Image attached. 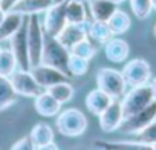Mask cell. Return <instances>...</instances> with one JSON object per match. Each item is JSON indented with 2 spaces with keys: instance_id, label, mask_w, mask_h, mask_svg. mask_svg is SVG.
Here are the masks:
<instances>
[{
  "instance_id": "30",
  "label": "cell",
  "mask_w": 156,
  "mask_h": 150,
  "mask_svg": "<svg viewBox=\"0 0 156 150\" xmlns=\"http://www.w3.org/2000/svg\"><path fill=\"white\" fill-rule=\"evenodd\" d=\"M89 61L90 60H86L80 55L70 54V57H69V72H70V75H73V77H81V75L87 73Z\"/></svg>"
},
{
  "instance_id": "22",
  "label": "cell",
  "mask_w": 156,
  "mask_h": 150,
  "mask_svg": "<svg viewBox=\"0 0 156 150\" xmlns=\"http://www.w3.org/2000/svg\"><path fill=\"white\" fill-rule=\"evenodd\" d=\"M87 5L84 0H67L66 2V20L67 23H86L87 22Z\"/></svg>"
},
{
  "instance_id": "23",
  "label": "cell",
  "mask_w": 156,
  "mask_h": 150,
  "mask_svg": "<svg viewBox=\"0 0 156 150\" xmlns=\"http://www.w3.org/2000/svg\"><path fill=\"white\" fill-rule=\"evenodd\" d=\"M107 25L112 31V35L115 37H119L122 34H126L130 26H132V19L130 16L126 12V11H121V9H116L113 12V16L107 20Z\"/></svg>"
},
{
  "instance_id": "1",
  "label": "cell",
  "mask_w": 156,
  "mask_h": 150,
  "mask_svg": "<svg viewBox=\"0 0 156 150\" xmlns=\"http://www.w3.org/2000/svg\"><path fill=\"white\" fill-rule=\"evenodd\" d=\"M69 57L70 49H67L57 37H51L44 34V48L41 54V63L60 69L67 77H70L69 72Z\"/></svg>"
},
{
  "instance_id": "7",
  "label": "cell",
  "mask_w": 156,
  "mask_h": 150,
  "mask_svg": "<svg viewBox=\"0 0 156 150\" xmlns=\"http://www.w3.org/2000/svg\"><path fill=\"white\" fill-rule=\"evenodd\" d=\"M9 49L12 51L19 69L29 70L31 69V58H29V48H28V17L25 19L20 29L9 38Z\"/></svg>"
},
{
  "instance_id": "13",
  "label": "cell",
  "mask_w": 156,
  "mask_h": 150,
  "mask_svg": "<svg viewBox=\"0 0 156 150\" xmlns=\"http://www.w3.org/2000/svg\"><path fill=\"white\" fill-rule=\"evenodd\" d=\"M87 23H89V20L86 23H80V25H76V23H66V26L57 35V38L67 49H70L78 41H81L83 38L87 37Z\"/></svg>"
},
{
  "instance_id": "14",
  "label": "cell",
  "mask_w": 156,
  "mask_h": 150,
  "mask_svg": "<svg viewBox=\"0 0 156 150\" xmlns=\"http://www.w3.org/2000/svg\"><path fill=\"white\" fill-rule=\"evenodd\" d=\"M104 55L109 61L112 63H122L129 58L130 55V46L124 38L119 37H112L104 46Z\"/></svg>"
},
{
  "instance_id": "28",
  "label": "cell",
  "mask_w": 156,
  "mask_h": 150,
  "mask_svg": "<svg viewBox=\"0 0 156 150\" xmlns=\"http://www.w3.org/2000/svg\"><path fill=\"white\" fill-rule=\"evenodd\" d=\"M46 91H49V94H51L57 101H60L61 104L69 103V101L73 98V92H75L73 88H72V84L67 83V81L57 83V84H54L52 88H49V89H46Z\"/></svg>"
},
{
  "instance_id": "43",
  "label": "cell",
  "mask_w": 156,
  "mask_h": 150,
  "mask_svg": "<svg viewBox=\"0 0 156 150\" xmlns=\"http://www.w3.org/2000/svg\"><path fill=\"white\" fill-rule=\"evenodd\" d=\"M0 49H2V48H0Z\"/></svg>"
},
{
  "instance_id": "24",
  "label": "cell",
  "mask_w": 156,
  "mask_h": 150,
  "mask_svg": "<svg viewBox=\"0 0 156 150\" xmlns=\"http://www.w3.org/2000/svg\"><path fill=\"white\" fill-rule=\"evenodd\" d=\"M19 94L14 91L11 80L0 75V110H5L17 101Z\"/></svg>"
},
{
  "instance_id": "12",
  "label": "cell",
  "mask_w": 156,
  "mask_h": 150,
  "mask_svg": "<svg viewBox=\"0 0 156 150\" xmlns=\"http://www.w3.org/2000/svg\"><path fill=\"white\" fill-rule=\"evenodd\" d=\"M124 121V110H122V103L121 100H112L109 107L100 115V127L103 132L110 133L115 132L121 127Z\"/></svg>"
},
{
  "instance_id": "21",
  "label": "cell",
  "mask_w": 156,
  "mask_h": 150,
  "mask_svg": "<svg viewBox=\"0 0 156 150\" xmlns=\"http://www.w3.org/2000/svg\"><path fill=\"white\" fill-rule=\"evenodd\" d=\"M54 3V0H19V3L14 6V12H19L25 17L28 16H38L46 12V9Z\"/></svg>"
},
{
  "instance_id": "16",
  "label": "cell",
  "mask_w": 156,
  "mask_h": 150,
  "mask_svg": "<svg viewBox=\"0 0 156 150\" xmlns=\"http://www.w3.org/2000/svg\"><path fill=\"white\" fill-rule=\"evenodd\" d=\"M87 9L92 17V20H101L107 22L113 12L118 9V5L110 2V0H87Z\"/></svg>"
},
{
  "instance_id": "5",
  "label": "cell",
  "mask_w": 156,
  "mask_h": 150,
  "mask_svg": "<svg viewBox=\"0 0 156 150\" xmlns=\"http://www.w3.org/2000/svg\"><path fill=\"white\" fill-rule=\"evenodd\" d=\"M28 48H29L31 67L40 64L44 48V31L38 16H28Z\"/></svg>"
},
{
  "instance_id": "32",
  "label": "cell",
  "mask_w": 156,
  "mask_h": 150,
  "mask_svg": "<svg viewBox=\"0 0 156 150\" xmlns=\"http://www.w3.org/2000/svg\"><path fill=\"white\" fill-rule=\"evenodd\" d=\"M11 150H35V144L32 142L31 136L28 135V136L20 138V139L11 147Z\"/></svg>"
},
{
  "instance_id": "40",
  "label": "cell",
  "mask_w": 156,
  "mask_h": 150,
  "mask_svg": "<svg viewBox=\"0 0 156 150\" xmlns=\"http://www.w3.org/2000/svg\"><path fill=\"white\" fill-rule=\"evenodd\" d=\"M153 34H154V37H156V25H154V28H153Z\"/></svg>"
},
{
  "instance_id": "18",
  "label": "cell",
  "mask_w": 156,
  "mask_h": 150,
  "mask_svg": "<svg viewBox=\"0 0 156 150\" xmlns=\"http://www.w3.org/2000/svg\"><path fill=\"white\" fill-rule=\"evenodd\" d=\"M25 19L26 17L22 16V14H19V12H14V11L6 12L3 22L0 23V43L9 40L20 29V26L23 25Z\"/></svg>"
},
{
  "instance_id": "20",
  "label": "cell",
  "mask_w": 156,
  "mask_h": 150,
  "mask_svg": "<svg viewBox=\"0 0 156 150\" xmlns=\"http://www.w3.org/2000/svg\"><path fill=\"white\" fill-rule=\"evenodd\" d=\"M95 147L100 150H154L153 145L144 144L141 141H95Z\"/></svg>"
},
{
  "instance_id": "35",
  "label": "cell",
  "mask_w": 156,
  "mask_h": 150,
  "mask_svg": "<svg viewBox=\"0 0 156 150\" xmlns=\"http://www.w3.org/2000/svg\"><path fill=\"white\" fill-rule=\"evenodd\" d=\"M148 84H150V88H151V91H153V97H154V101H156V77L151 78Z\"/></svg>"
},
{
  "instance_id": "38",
  "label": "cell",
  "mask_w": 156,
  "mask_h": 150,
  "mask_svg": "<svg viewBox=\"0 0 156 150\" xmlns=\"http://www.w3.org/2000/svg\"><path fill=\"white\" fill-rule=\"evenodd\" d=\"M64 2H67V0H54V3H64Z\"/></svg>"
},
{
  "instance_id": "15",
  "label": "cell",
  "mask_w": 156,
  "mask_h": 150,
  "mask_svg": "<svg viewBox=\"0 0 156 150\" xmlns=\"http://www.w3.org/2000/svg\"><path fill=\"white\" fill-rule=\"evenodd\" d=\"M34 107H35V112L38 115L46 116V118L57 116L61 112V103L57 101L46 89L34 98Z\"/></svg>"
},
{
  "instance_id": "2",
  "label": "cell",
  "mask_w": 156,
  "mask_h": 150,
  "mask_svg": "<svg viewBox=\"0 0 156 150\" xmlns=\"http://www.w3.org/2000/svg\"><path fill=\"white\" fill-rule=\"evenodd\" d=\"M87 124L89 123H87L86 115L80 109H73V107L61 110L55 120V126H57L58 132L69 138L81 136L86 132Z\"/></svg>"
},
{
  "instance_id": "25",
  "label": "cell",
  "mask_w": 156,
  "mask_h": 150,
  "mask_svg": "<svg viewBox=\"0 0 156 150\" xmlns=\"http://www.w3.org/2000/svg\"><path fill=\"white\" fill-rule=\"evenodd\" d=\"M32 142L37 145H43V144H49V142H54V138H55V133L54 130L51 129L49 124L46 123H38L32 127L31 133H29Z\"/></svg>"
},
{
  "instance_id": "6",
  "label": "cell",
  "mask_w": 156,
  "mask_h": 150,
  "mask_svg": "<svg viewBox=\"0 0 156 150\" xmlns=\"http://www.w3.org/2000/svg\"><path fill=\"white\" fill-rule=\"evenodd\" d=\"M122 75L129 88L148 84L151 80V66L144 58H132L122 67Z\"/></svg>"
},
{
  "instance_id": "39",
  "label": "cell",
  "mask_w": 156,
  "mask_h": 150,
  "mask_svg": "<svg viewBox=\"0 0 156 150\" xmlns=\"http://www.w3.org/2000/svg\"><path fill=\"white\" fill-rule=\"evenodd\" d=\"M151 3H153V9H156V0H151Z\"/></svg>"
},
{
  "instance_id": "27",
  "label": "cell",
  "mask_w": 156,
  "mask_h": 150,
  "mask_svg": "<svg viewBox=\"0 0 156 150\" xmlns=\"http://www.w3.org/2000/svg\"><path fill=\"white\" fill-rule=\"evenodd\" d=\"M19 69L17 60L11 49H0V75L2 77H11Z\"/></svg>"
},
{
  "instance_id": "37",
  "label": "cell",
  "mask_w": 156,
  "mask_h": 150,
  "mask_svg": "<svg viewBox=\"0 0 156 150\" xmlns=\"http://www.w3.org/2000/svg\"><path fill=\"white\" fill-rule=\"evenodd\" d=\"M110 2H113V3H116V5H121V3L126 2V0H110Z\"/></svg>"
},
{
  "instance_id": "3",
  "label": "cell",
  "mask_w": 156,
  "mask_h": 150,
  "mask_svg": "<svg viewBox=\"0 0 156 150\" xmlns=\"http://www.w3.org/2000/svg\"><path fill=\"white\" fill-rule=\"evenodd\" d=\"M97 88L106 92L113 100L124 97L127 89V81L122 72L112 67H101L97 72Z\"/></svg>"
},
{
  "instance_id": "29",
  "label": "cell",
  "mask_w": 156,
  "mask_h": 150,
  "mask_svg": "<svg viewBox=\"0 0 156 150\" xmlns=\"http://www.w3.org/2000/svg\"><path fill=\"white\" fill-rule=\"evenodd\" d=\"M129 3H130V9H132L133 16L138 20H145L153 12L151 0H129Z\"/></svg>"
},
{
  "instance_id": "11",
  "label": "cell",
  "mask_w": 156,
  "mask_h": 150,
  "mask_svg": "<svg viewBox=\"0 0 156 150\" xmlns=\"http://www.w3.org/2000/svg\"><path fill=\"white\" fill-rule=\"evenodd\" d=\"M29 70L34 75V78L37 80V83L43 89H49V88H52L57 83H61V81H67L69 80V77H67L64 72H61L60 69H55L52 66H48L44 63L35 64Z\"/></svg>"
},
{
  "instance_id": "19",
  "label": "cell",
  "mask_w": 156,
  "mask_h": 150,
  "mask_svg": "<svg viewBox=\"0 0 156 150\" xmlns=\"http://www.w3.org/2000/svg\"><path fill=\"white\" fill-rule=\"evenodd\" d=\"M87 37L97 43L100 48L104 46L113 35L112 31L107 25V22H101V20H90L87 23Z\"/></svg>"
},
{
  "instance_id": "10",
  "label": "cell",
  "mask_w": 156,
  "mask_h": 150,
  "mask_svg": "<svg viewBox=\"0 0 156 150\" xmlns=\"http://www.w3.org/2000/svg\"><path fill=\"white\" fill-rule=\"evenodd\" d=\"M154 120H156V101H153L151 104H148L142 110L136 112L135 115H132L129 118H124L119 130L124 132V133H136Z\"/></svg>"
},
{
  "instance_id": "4",
  "label": "cell",
  "mask_w": 156,
  "mask_h": 150,
  "mask_svg": "<svg viewBox=\"0 0 156 150\" xmlns=\"http://www.w3.org/2000/svg\"><path fill=\"white\" fill-rule=\"evenodd\" d=\"M154 101L153 91L150 84H142L136 88H130L129 92L124 94V98L121 100L122 103V110H124V118H129L135 115L136 112L142 110L148 104Z\"/></svg>"
},
{
  "instance_id": "31",
  "label": "cell",
  "mask_w": 156,
  "mask_h": 150,
  "mask_svg": "<svg viewBox=\"0 0 156 150\" xmlns=\"http://www.w3.org/2000/svg\"><path fill=\"white\" fill-rule=\"evenodd\" d=\"M135 135H136V141H141L148 145L156 144V120L151 121L148 126H145L142 130L136 132Z\"/></svg>"
},
{
  "instance_id": "26",
  "label": "cell",
  "mask_w": 156,
  "mask_h": 150,
  "mask_svg": "<svg viewBox=\"0 0 156 150\" xmlns=\"http://www.w3.org/2000/svg\"><path fill=\"white\" fill-rule=\"evenodd\" d=\"M98 49H100V46L97 43H94L89 37H86L81 41H78L75 46L70 48V54L80 55V57H83L86 60H92L98 54Z\"/></svg>"
},
{
  "instance_id": "34",
  "label": "cell",
  "mask_w": 156,
  "mask_h": 150,
  "mask_svg": "<svg viewBox=\"0 0 156 150\" xmlns=\"http://www.w3.org/2000/svg\"><path fill=\"white\" fill-rule=\"evenodd\" d=\"M35 150H60L58 145L55 142H49V144H43V145H37Z\"/></svg>"
},
{
  "instance_id": "36",
  "label": "cell",
  "mask_w": 156,
  "mask_h": 150,
  "mask_svg": "<svg viewBox=\"0 0 156 150\" xmlns=\"http://www.w3.org/2000/svg\"><path fill=\"white\" fill-rule=\"evenodd\" d=\"M5 16H6V12L2 9V6H0V23L3 22V19H5Z\"/></svg>"
},
{
  "instance_id": "8",
  "label": "cell",
  "mask_w": 156,
  "mask_h": 150,
  "mask_svg": "<svg viewBox=\"0 0 156 150\" xmlns=\"http://www.w3.org/2000/svg\"><path fill=\"white\" fill-rule=\"evenodd\" d=\"M11 84L14 88V91L22 95V97H31L35 98L40 92H43L44 89L37 83V80L34 78V75L31 73V70H25V69H17L11 77Z\"/></svg>"
},
{
  "instance_id": "41",
  "label": "cell",
  "mask_w": 156,
  "mask_h": 150,
  "mask_svg": "<svg viewBox=\"0 0 156 150\" xmlns=\"http://www.w3.org/2000/svg\"><path fill=\"white\" fill-rule=\"evenodd\" d=\"M153 148H154V150H156V144H153Z\"/></svg>"
},
{
  "instance_id": "42",
  "label": "cell",
  "mask_w": 156,
  "mask_h": 150,
  "mask_svg": "<svg viewBox=\"0 0 156 150\" xmlns=\"http://www.w3.org/2000/svg\"><path fill=\"white\" fill-rule=\"evenodd\" d=\"M84 2H87V0H84Z\"/></svg>"
},
{
  "instance_id": "17",
  "label": "cell",
  "mask_w": 156,
  "mask_h": 150,
  "mask_svg": "<svg viewBox=\"0 0 156 150\" xmlns=\"http://www.w3.org/2000/svg\"><path fill=\"white\" fill-rule=\"evenodd\" d=\"M112 97H109L106 92H103L101 89H92L87 95H86V100H84V103H86V107L89 109V112L90 113H94V115H97V116H100L107 107H109V104L112 103Z\"/></svg>"
},
{
  "instance_id": "33",
  "label": "cell",
  "mask_w": 156,
  "mask_h": 150,
  "mask_svg": "<svg viewBox=\"0 0 156 150\" xmlns=\"http://www.w3.org/2000/svg\"><path fill=\"white\" fill-rule=\"evenodd\" d=\"M19 3V0H0V6L5 12H9L14 9V6Z\"/></svg>"
},
{
  "instance_id": "9",
  "label": "cell",
  "mask_w": 156,
  "mask_h": 150,
  "mask_svg": "<svg viewBox=\"0 0 156 150\" xmlns=\"http://www.w3.org/2000/svg\"><path fill=\"white\" fill-rule=\"evenodd\" d=\"M67 20H66V2L64 3H52L43 17V31L46 35L51 37H57L60 34V31L66 26Z\"/></svg>"
}]
</instances>
